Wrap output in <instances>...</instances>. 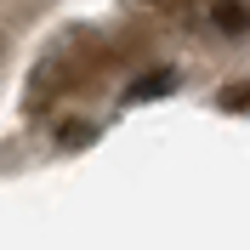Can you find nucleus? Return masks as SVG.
Wrapping results in <instances>:
<instances>
[{"label": "nucleus", "instance_id": "nucleus-1", "mask_svg": "<svg viewBox=\"0 0 250 250\" xmlns=\"http://www.w3.org/2000/svg\"><path fill=\"white\" fill-rule=\"evenodd\" d=\"M171 85H176L171 68H154L148 80H137V85H131V103H142V97H159V91H171Z\"/></svg>", "mask_w": 250, "mask_h": 250}]
</instances>
